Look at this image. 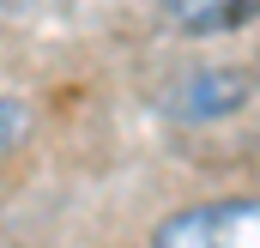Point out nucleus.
Returning a JSON list of instances; mask_svg holds the SVG:
<instances>
[{"label": "nucleus", "instance_id": "obj_1", "mask_svg": "<svg viewBox=\"0 0 260 248\" xmlns=\"http://www.w3.org/2000/svg\"><path fill=\"white\" fill-rule=\"evenodd\" d=\"M151 248H260V206L248 194L182 206L151 230Z\"/></svg>", "mask_w": 260, "mask_h": 248}, {"label": "nucleus", "instance_id": "obj_2", "mask_svg": "<svg viewBox=\"0 0 260 248\" xmlns=\"http://www.w3.org/2000/svg\"><path fill=\"white\" fill-rule=\"evenodd\" d=\"M248 91H254V73L248 67H200L188 73L170 97H164V109H170V121H224V115H236L242 103H248Z\"/></svg>", "mask_w": 260, "mask_h": 248}, {"label": "nucleus", "instance_id": "obj_3", "mask_svg": "<svg viewBox=\"0 0 260 248\" xmlns=\"http://www.w3.org/2000/svg\"><path fill=\"white\" fill-rule=\"evenodd\" d=\"M164 18L176 30L212 37V30H236L248 18V0H164Z\"/></svg>", "mask_w": 260, "mask_h": 248}, {"label": "nucleus", "instance_id": "obj_4", "mask_svg": "<svg viewBox=\"0 0 260 248\" xmlns=\"http://www.w3.org/2000/svg\"><path fill=\"white\" fill-rule=\"evenodd\" d=\"M24 139H30V103L0 97V158H6V151H18Z\"/></svg>", "mask_w": 260, "mask_h": 248}]
</instances>
